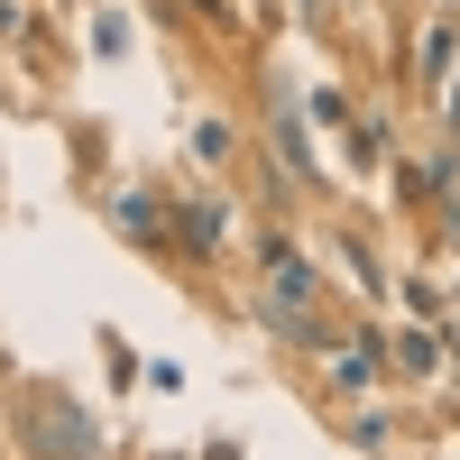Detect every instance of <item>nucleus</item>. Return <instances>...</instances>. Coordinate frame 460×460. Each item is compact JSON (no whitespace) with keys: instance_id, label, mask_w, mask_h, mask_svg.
<instances>
[{"instance_id":"7ed1b4c3","label":"nucleus","mask_w":460,"mask_h":460,"mask_svg":"<svg viewBox=\"0 0 460 460\" xmlns=\"http://www.w3.org/2000/svg\"><path fill=\"white\" fill-rule=\"evenodd\" d=\"M396 368H405V377H424V368H433V341H424V332H405V341H396Z\"/></svg>"},{"instance_id":"f257e3e1","label":"nucleus","mask_w":460,"mask_h":460,"mask_svg":"<svg viewBox=\"0 0 460 460\" xmlns=\"http://www.w3.org/2000/svg\"><path fill=\"white\" fill-rule=\"evenodd\" d=\"M19 442H28V460H111L102 424L74 396H56V387H28L19 396Z\"/></svg>"},{"instance_id":"f03ea898","label":"nucleus","mask_w":460,"mask_h":460,"mask_svg":"<svg viewBox=\"0 0 460 460\" xmlns=\"http://www.w3.org/2000/svg\"><path fill=\"white\" fill-rule=\"evenodd\" d=\"M175 230H184L194 249H212V240H221V203H184V221H175Z\"/></svg>"}]
</instances>
